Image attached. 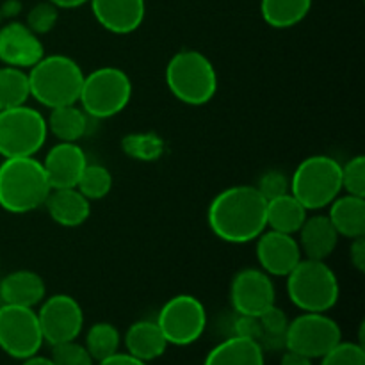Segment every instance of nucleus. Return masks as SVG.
I'll return each instance as SVG.
<instances>
[{
	"instance_id": "obj_1",
	"label": "nucleus",
	"mask_w": 365,
	"mask_h": 365,
	"mask_svg": "<svg viewBox=\"0 0 365 365\" xmlns=\"http://www.w3.org/2000/svg\"><path fill=\"white\" fill-rule=\"evenodd\" d=\"M266 209V198L257 187L234 185L214 196L207 210V221L217 239L246 245L267 228Z\"/></svg>"
},
{
	"instance_id": "obj_2",
	"label": "nucleus",
	"mask_w": 365,
	"mask_h": 365,
	"mask_svg": "<svg viewBox=\"0 0 365 365\" xmlns=\"http://www.w3.org/2000/svg\"><path fill=\"white\" fill-rule=\"evenodd\" d=\"M50 187L43 164L34 157H11L0 164V207L27 214L45 205Z\"/></svg>"
},
{
	"instance_id": "obj_3",
	"label": "nucleus",
	"mask_w": 365,
	"mask_h": 365,
	"mask_svg": "<svg viewBox=\"0 0 365 365\" xmlns=\"http://www.w3.org/2000/svg\"><path fill=\"white\" fill-rule=\"evenodd\" d=\"M29 88L41 106L48 109L73 106L78 102L84 71L73 59L61 53L43 56L32 68H29Z\"/></svg>"
},
{
	"instance_id": "obj_4",
	"label": "nucleus",
	"mask_w": 365,
	"mask_h": 365,
	"mask_svg": "<svg viewBox=\"0 0 365 365\" xmlns=\"http://www.w3.org/2000/svg\"><path fill=\"white\" fill-rule=\"evenodd\" d=\"M287 296L303 312H323L334 309L341 296L337 274L324 260L305 259L287 274Z\"/></svg>"
},
{
	"instance_id": "obj_5",
	"label": "nucleus",
	"mask_w": 365,
	"mask_h": 365,
	"mask_svg": "<svg viewBox=\"0 0 365 365\" xmlns=\"http://www.w3.org/2000/svg\"><path fill=\"white\" fill-rule=\"evenodd\" d=\"M166 84L171 95L187 106H203L217 91V75L209 57L198 50H180L166 66Z\"/></svg>"
},
{
	"instance_id": "obj_6",
	"label": "nucleus",
	"mask_w": 365,
	"mask_h": 365,
	"mask_svg": "<svg viewBox=\"0 0 365 365\" xmlns=\"http://www.w3.org/2000/svg\"><path fill=\"white\" fill-rule=\"evenodd\" d=\"M341 168L334 157L312 155L299 163L291 180V195L307 210L330 205L342 191Z\"/></svg>"
},
{
	"instance_id": "obj_7",
	"label": "nucleus",
	"mask_w": 365,
	"mask_h": 365,
	"mask_svg": "<svg viewBox=\"0 0 365 365\" xmlns=\"http://www.w3.org/2000/svg\"><path fill=\"white\" fill-rule=\"evenodd\" d=\"M132 96V82L123 70L103 66L84 75L81 102L82 110L88 116L106 120L120 114L128 106Z\"/></svg>"
},
{
	"instance_id": "obj_8",
	"label": "nucleus",
	"mask_w": 365,
	"mask_h": 365,
	"mask_svg": "<svg viewBox=\"0 0 365 365\" xmlns=\"http://www.w3.org/2000/svg\"><path fill=\"white\" fill-rule=\"evenodd\" d=\"M48 128L41 113L27 106L0 110V155L34 157L45 145Z\"/></svg>"
},
{
	"instance_id": "obj_9",
	"label": "nucleus",
	"mask_w": 365,
	"mask_h": 365,
	"mask_svg": "<svg viewBox=\"0 0 365 365\" xmlns=\"http://www.w3.org/2000/svg\"><path fill=\"white\" fill-rule=\"evenodd\" d=\"M342 341L339 323L323 312H303L289 321L285 349L316 360L327 355Z\"/></svg>"
},
{
	"instance_id": "obj_10",
	"label": "nucleus",
	"mask_w": 365,
	"mask_h": 365,
	"mask_svg": "<svg viewBox=\"0 0 365 365\" xmlns=\"http://www.w3.org/2000/svg\"><path fill=\"white\" fill-rule=\"evenodd\" d=\"M155 323L168 344L189 346L198 341L207 328V310L198 298L178 294L168 299Z\"/></svg>"
},
{
	"instance_id": "obj_11",
	"label": "nucleus",
	"mask_w": 365,
	"mask_h": 365,
	"mask_svg": "<svg viewBox=\"0 0 365 365\" xmlns=\"http://www.w3.org/2000/svg\"><path fill=\"white\" fill-rule=\"evenodd\" d=\"M43 339L38 312L29 307L0 305V349L16 360L38 355Z\"/></svg>"
},
{
	"instance_id": "obj_12",
	"label": "nucleus",
	"mask_w": 365,
	"mask_h": 365,
	"mask_svg": "<svg viewBox=\"0 0 365 365\" xmlns=\"http://www.w3.org/2000/svg\"><path fill=\"white\" fill-rule=\"evenodd\" d=\"M39 327L45 342L50 346L77 341L84 328V312L73 296L53 294L39 303Z\"/></svg>"
},
{
	"instance_id": "obj_13",
	"label": "nucleus",
	"mask_w": 365,
	"mask_h": 365,
	"mask_svg": "<svg viewBox=\"0 0 365 365\" xmlns=\"http://www.w3.org/2000/svg\"><path fill=\"white\" fill-rule=\"evenodd\" d=\"M277 291L267 273L257 267H246L234 277L230 285V303L235 314L260 316L274 305Z\"/></svg>"
},
{
	"instance_id": "obj_14",
	"label": "nucleus",
	"mask_w": 365,
	"mask_h": 365,
	"mask_svg": "<svg viewBox=\"0 0 365 365\" xmlns=\"http://www.w3.org/2000/svg\"><path fill=\"white\" fill-rule=\"evenodd\" d=\"M257 241V260L269 277H287L302 260L298 239L277 230H264Z\"/></svg>"
},
{
	"instance_id": "obj_15",
	"label": "nucleus",
	"mask_w": 365,
	"mask_h": 365,
	"mask_svg": "<svg viewBox=\"0 0 365 365\" xmlns=\"http://www.w3.org/2000/svg\"><path fill=\"white\" fill-rule=\"evenodd\" d=\"M45 56V46L38 34L20 21L0 27V61L6 66L32 68Z\"/></svg>"
},
{
	"instance_id": "obj_16",
	"label": "nucleus",
	"mask_w": 365,
	"mask_h": 365,
	"mask_svg": "<svg viewBox=\"0 0 365 365\" xmlns=\"http://www.w3.org/2000/svg\"><path fill=\"white\" fill-rule=\"evenodd\" d=\"M43 170L52 189L77 187L82 171L88 166L86 153L77 143L59 141L48 150L43 160Z\"/></svg>"
},
{
	"instance_id": "obj_17",
	"label": "nucleus",
	"mask_w": 365,
	"mask_h": 365,
	"mask_svg": "<svg viewBox=\"0 0 365 365\" xmlns=\"http://www.w3.org/2000/svg\"><path fill=\"white\" fill-rule=\"evenodd\" d=\"M96 21L113 34H130L145 20V0H89Z\"/></svg>"
},
{
	"instance_id": "obj_18",
	"label": "nucleus",
	"mask_w": 365,
	"mask_h": 365,
	"mask_svg": "<svg viewBox=\"0 0 365 365\" xmlns=\"http://www.w3.org/2000/svg\"><path fill=\"white\" fill-rule=\"evenodd\" d=\"M46 287L38 273L18 269L9 273L0 282V302L2 305H16L36 309L45 299Z\"/></svg>"
},
{
	"instance_id": "obj_19",
	"label": "nucleus",
	"mask_w": 365,
	"mask_h": 365,
	"mask_svg": "<svg viewBox=\"0 0 365 365\" xmlns=\"http://www.w3.org/2000/svg\"><path fill=\"white\" fill-rule=\"evenodd\" d=\"M45 205L48 216L64 228L81 227L91 214V202L77 187L52 189Z\"/></svg>"
},
{
	"instance_id": "obj_20",
	"label": "nucleus",
	"mask_w": 365,
	"mask_h": 365,
	"mask_svg": "<svg viewBox=\"0 0 365 365\" xmlns=\"http://www.w3.org/2000/svg\"><path fill=\"white\" fill-rule=\"evenodd\" d=\"M298 234L299 250H302V253H305L307 259L314 260L328 259L335 252L339 237H341L331 221L328 220V216H321V214L307 217Z\"/></svg>"
},
{
	"instance_id": "obj_21",
	"label": "nucleus",
	"mask_w": 365,
	"mask_h": 365,
	"mask_svg": "<svg viewBox=\"0 0 365 365\" xmlns=\"http://www.w3.org/2000/svg\"><path fill=\"white\" fill-rule=\"evenodd\" d=\"M123 344L127 348V353L143 362H153V360L160 359L170 346L164 339L159 324L155 321L146 319L128 327V330L125 331Z\"/></svg>"
},
{
	"instance_id": "obj_22",
	"label": "nucleus",
	"mask_w": 365,
	"mask_h": 365,
	"mask_svg": "<svg viewBox=\"0 0 365 365\" xmlns=\"http://www.w3.org/2000/svg\"><path fill=\"white\" fill-rule=\"evenodd\" d=\"M264 349L250 339L235 337L228 339L214 346L203 360V365H264Z\"/></svg>"
},
{
	"instance_id": "obj_23",
	"label": "nucleus",
	"mask_w": 365,
	"mask_h": 365,
	"mask_svg": "<svg viewBox=\"0 0 365 365\" xmlns=\"http://www.w3.org/2000/svg\"><path fill=\"white\" fill-rule=\"evenodd\" d=\"M328 220L342 237H362L365 235V198L353 195L337 196L330 203Z\"/></svg>"
},
{
	"instance_id": "obj_24",
	"label": "nucleus",
	"mask_w": 365,
	"mask_h": 365,
	"mask_svg": "<svg viewBox=\"0 0 365 365\" xmlns=\"http://www.w3.org/2000/svg\"><path fill=\"white\" fill-rule=\"evenodd\" d=\"M309 210L291 195L278 196L267 202L266 209V221L269 230L282 232V234L294 235L298 234V230L302 228V225L305 223V220Z\"/></svg>"
},
{
	"instance_id": "obj_25",
	"label": "nucleus",
	"mask_w": 365,
	"mask_h": 365,
	"mask_svg": "<svg viewBox=\"0 0 365 365\" xmlns=\"http://www.w3.org/2000/svg\"><path fill=\"white\" fill-rule=\"evenodd\" d=\"M312 0H260V14L273 29H289L307 18Z\"/></svg>"
},
{
	"instance_id": "obj_26",
	"label": "nucleus",
	"mask_w": 365,
	"mask_h": 365,
	"mask_svg": "<svg viewBox=\"0 0 365 365\" xmlns=\"http://www.w3.org/2000/svg\"><path fill=\"white\" fill-rule=\"evenodd\" d=\"M88 114L78 109L77 106H63L50 109V116L46 118V128L56 135L59 141L77 143L86 134L88 128Z\"/></svg>"
},
{
	"instance_id": "obj_27",
	"label": "nucleus",
	"mask_w": 365,
	"mask_h": 365,
	"mask_svg": "<svg viewBox=\"0 0 365 365\" xmlns=\"http://www.w3.org/2000/svg\"><path fill=\"white\" fill-rule=\"evenodd\" d=\"M31 96L29 75L21 68L6 66L0 68V110L25 106Z\"/></svg>"
},
{
	"instance_id": "obj_28",
	"label": "nucleus",
	"mask_w": 365,
	"mask_h": 365,
	"mask_svg": "<svg viewBox=\"0 0 365 365\" xmlns=\"http://www.w3.org/2000/svg\"><path fill=\"white\" fill-rule=\"evenodd\" d=\"M257 319L260 324L259 346L264 349V353L285 349V334L289 328L287 314L273 305L257 316Z\"/></svg>"
},
{
	"instance_id": "obj_29",
	"label": "nucleus",
	"mask_w": 365,
	"mask_h": 365,
	"mask_svg": "<svg viewBox=\"0 0 365 365\" xmlns=\"http://www.w3.org/2000/svg\"><path fill=\"white\" fill-rule=\"evenodd\" d=\"M84 346L89 351V355L93 356V360L100 362V360L120 351L121 334L114 324L96 323L88 330Z\"/></svg>"
},
{
	"instance_id": "obj_30",
	"label": "nucleus",
	"mask_w": 365,
	"mask_h": 365,
	"mask_svg": "<svg viewBox=\"0 0 365 365\" xmlns=\"http://www.w3.org/2000/svg\"><path fill=\"white\" fill-rule=\"evenodd\" d=\"M121 148L128 157L143 163H152L163 157L164 139L155 132H141V134H128L121 141Z\"/></svg>"
},
{
	"instance_id": "obj_31",
	"label": "nucleus",
	"mask_w": 365,
	"mask_h": 365,
	"mask_svg": "<svg viewBox=\"0 0 365 365\" xmlns=\"http://www.w3.org/2000/svg\"><path fill=\"white\" fill-rule=\"evenodd\" d=\"M77 189L89 202L102 200L113 189V175L109 173L107 168L100 166V164H88L82 171L81 178H78Z\"/></svg>"
},
{
	"instance_id": "obj_32",
	"label": "nucleus",
	"mask_w": 365,
	"mask_h": 365,
	"mask_svg": "<svg viewBox=\"0 0 365 365\" xmlns=\"http://www.w3.org/2000/svg\"><path fill=\"white\" fill-rule=\"evenodd\" d=\"M342 189L348 195L365 198V159L364 155H356L349 159L341 168Z\"/></svg>"
},
{
	"instance_id": "obj_33",
	"label": "nucleus",
	"mask_w": 365,
	"mask_h": 365,
	"mask_svg": "<svg viewBox=\"0 0 365 365\" xmlns=\"http://www.w3.org/2000/svg\"><path fill=\"white\" fill-rule=\"evenodd\" d=\"M50 359L56 365H95V360L89 355L86 346L78 344L77 341L53 344Z\"/></svg>"
},
{
	"instance_id": "obj_34",
	"label": "nucleus",
	"mask_w": 365,
	"mask_h": 365,
	"mask_svg": "<svg viewBox=\"0 0 365 365\" xmlns=\"http://www.w3.org/2000/svg\"><path fill=\"white\" fill-rule=\"evenodd\" d=\"M321 365H365L364 346L341 341L327 355L321 356Z\"/></svg>"
},
{
	"instance_id": "obj_35",
	"label": "nucleus",
	"mask_w": 365,
	"mask_h": 365,
	"mask_svg": "<svg viewBox=\"0 0 365 365\" xmlns=\"http://www.w3.org/2000/svg\"><path fill=\"white\" fill-rule=\"evenodd\" d=\"M57 18H59L57 7L50 2H41L29 11L27 24L25 25H27L34 34H46V32H50L56 27Z\"/></svg>"
},
{
	"instance_id": "obj_36",
	"label": "nucleus",
	"mask_w": 365,
	"mask_h": 365,
	"mask_svg": "<svg viewBox=\"0 0 365 365\" xmlns=\"http://www.w3.org/2000/svg\"><path fill=\"white\" fill-rule=\"evenodd\" d=\"M257 191L266 198V202H269V200L291 192V180H289L287 175L282 173V171L269 170L259 178Z\"/></svg>"
},
{
	"instance_id": "obj_37",
	"label": "nucleus",
	"mask_w": 365,
	"mask_h": 365,
	"mask_svg": "<svg viewBox=\"0 0 365 365\" xmlns=\"http://www.w3.org/2000/svg\"><path fill=\"white\" fill-rule=\"evenodd\" d=\"M232 335L242 339H250V341H255L259 344L260 339V324L259 319L253 316H241L237 314V317L232 323Z\"/></svg>"
},
{
	"instance_id": "obj_38",
	"label": "nucleus",
	"mask_w": 365,
	"mask_h": 365,
	"mask_svg": "<svg viewBox=\"0 0 365 365\" xmlns=\"http://www.w3.org/2000/svg\"><path fill=\"white\" fill-rule=\"evenodd\" d=\"M349 260H351L353 267H355L359 273H364L365 271V235L353 239L351 246H349Z\"/></svg>"
},
{
	"instance_id": "obj_39",
	"label": "nucleus",
	"mask_w": 365,
	"mask_h": 365,
	"mask_svg": "<svg viewBox=\"0 0 365 365\" xmlns=\"http://www.w3.org/2000/svg\"><path fill=\"white\" fill-rule=\"evenodd\" d=\"M98 365H148V362H143V360L135 359V356H132L130 353H114V355L107 356V359L100 360Z\"/></svg>"
},
{
	"instance_id": "obj_40",
	"label": "nucleus",
	"mask_w": 365,
	"mask_h": 365,
	"mask_svg": "<svg viewBox=\"0 0 365 365\" xmlns=\"http://www.w3.org/2000/svg\"><path fill=\"white\" fill-rule=\"evenodd\" d=\"M280 365H314L312 359L305 355H299V353L289 351V349H284V355H282Z\"/></svg>"
},
{
	"instance_id": "obj_41",
	"label": "nucleus",
	"mask_w": 365,
	"mask_h": 365,
	"mask_svg": "<svg viewBox=\"0 0 365 365\" xmlns=\"http://www.w3.org/2000/svg\"><path fill=\"white\" fill-rule=\"evenodd\" d=\"M50 4L57 7V9H75V7H81L84 4H88L89 0H48Z\"/></svg>"
},
{
	"instance_id": "obj_42",
	"label": "nucleus",
	"mask_w": 365,
	"mask_h": 365,
	"mask_svg": "<svg viewBox=\"0 0 365 365\" xmlns=\"http://www.w3.org/2000/svg\"><path fill=\"white\" fill-rule=\"evenodd\" d=\"M21 365H56L52 362V359H46V356H39V355H32L29 359L21 360Z\"/></svg>"
}]
</instances>
